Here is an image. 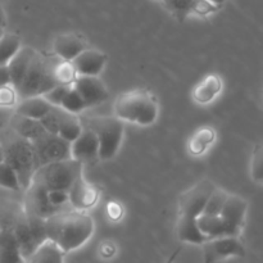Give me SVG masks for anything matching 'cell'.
Masks as SVG:
<instances>
[{
	"label": "cell",
	"instance_id": "obj_1",
	"mask_svg": "<svg viewBox=\"0 0 263 263\" xmlns=\"http://www.w3.org/2000/svg\"><path fill=\"white\" fill-rule=\"evenodd\" d=\"M94 234V221L86 211L64 210L46 218V238L64 253L76 251Z\"/></svg>",
	"mask_w": 263,
	"mask_h": 263
},
{
	"label": "cell",
	"instance_id": "obj_2",
	"mask_svg": "<svg viewBox=\"0 0 263 263\" xmlns=\"http://www.w3.org/2000/svg\"><path fill=\"white\" fill-rule=\"evenodd\" d=\"M0 145L4 154V162L17 172L21 187L25 192L36 171L32 141L22 138L9 125H5L0 127Z\"/></svg>",
	"mask_w": 263,
	"mask_h": 263
},
{
	"label": "cell",
	"instance_id": "obj_3",
	"mask_svg": "<svg viewBox=\"0 0 263 263\" xmlns=\"http://www.w3.org/2000/svg\"><path fill=\"white\" fill-rule=\"evenodd\" d=\"M61 58L55 54L48 55L36 50L22 82L15 89L18 99L43 95L57 86L58 81L55 79V67Z\"/></svg>",
	"mask_w": 263,
	"mask_h": 263
},
{
	"label": "cell",
	"instance_id": "obj_4",
	"mask_svg": "<svg viewBox=\"0 0 263 263\" xmlns=\"http://www.w3.org/2000/svg\"><path fill=\"white\" fill-rule=\"evenodd\" d=\"M115 113L126 122L149 126L158 118V103L146 90L134 89L116 98Z\"/></svg>",
	"mask_w": 263,
	"mask_h": 263
},
{
	"label": "cell",
	"instance_id": "obj_5",
	"mask_svg": "<svg viewBox=\"0 0 263 263\" xmlns=\"http://www.w3.org/2000/svg\"><path fill=\"white\" fill-rule=\"evenodd\" d=\"M84 164L73 158L64 161L51 162L39 167L33 174L31 181L41 185L46 190H67L71 189L80 176H82Z\"/></svg>",
	"mask_w": 263,
	"mask_h": 263
},
{
	"label": "cell",
	"instance_id": "obj_6",
	"mask_svg": "<svg viewBox=\"0 0 263 263\" xmlns=\"http://www.w3.org/2000/svg\"><path fill=\"white\" fill-rule=\"evenodd\" d=\"M82 125L91 128L99 140V158L109 161L117 154L125 133L123 121L116 116H98L82 121Z\"/></svg>",
	"mask_w": 263,
	"mask_h": 263
},
{
	"label": "cell",
	"instance_id": "obj_7",
	"mask_svg": "<svg viewBox=\"0 0 263 263\" xmlns=\"http://www.w3.org/2000/svg\"><path fill=\"white\" fill-rule=\"evenodd\" d=\"M32 145L35 151L36 170L51 162L72 158L71 143L61 138L58 134L45 133L40 138L35 139L32 141Z\"/></svg>",
	"mask_w": 263,
	"mask_h": 263
},
{
	"label": "cell",
	"instance_id": "obj_8",
	"mask_svg": "<svg viewBox=\"0 0 263 263\" xmlns=\"http://www.w3.org/2000/svg\"><path fill=\"white\" fill-rule=\"evenodd\" d=\"M216 185L210 180H202L190 189L185 190L179 197V216L197 218L203 213L208 198Z\"/></svg>",
	"mask_w": 263,
	"mask_h": 263
},
{
	"label": "cell",
	"instance_id": "obj_9",
	"mask_svg": "<svg viewBox=\"0 0 263 263\" xmlns=\"http://www.w3.org/2000/svg\"><path fill=\"white\" fill-rule=\"evenodd\" d=\"M203 263H216L230 257H244L246 248L239 236L208 239L202 244Z\"/></svg>",
	"mask_w": 263,
	"mask_h": 263
},
{
	"label": "cell",
	"instance_id": "obj_10",
	"mask_svg": "<svg viewBox=\"0 0 263 263\" xmlns=\"http://www.w3.org/2000/svg\"><path fill=\"white\" fill-rule=\"evenodd\" d=\"M57 212H59V211L51 205L50 200H49L48 190L41 185L31 181L27 189L25 190L23 213L26 216H36V217L46 220Z\"/></svg>",
	"mask_w": 263,
	"mask_h": 263
},
{
	"label": "cell",
	"instance_id": "obj_11",
	"mask_svg": "<svg viewBox=\"0 0 263 263\" xmlns=\"http://www.w3.org/2000/svg\"><path fill=\"white\" fill-rule=\"evenodd\" d=\"M99 140L91 128L84 126L79 138L71 143V157L82 164L99 161Z\"/></svg>",
	"mask_w": 263,
	"mask_h": 263
},
{
	"label": "cell",
	"instance_id": "obj_12",
	"mask_svg": "<svg viewBox=\"0 0 263 263\" xmlns=\"http://www.w3.org/2000/svg\"><path fill=\"white\" fill-rule=\"evenodd\" d=\"M73 86L81 95L87 108L102 104L109 97L107 86L98 76H77Z\"/></svg>",
	"mask_w": 263,
	"mask_h": 263
},
{
	"label": "cell",
	"instance_id": "obj_13",
	"mask_svg": "<svg viewBox=\"0 0 263 263\" xmlns=\"http://www.w3.org/2000/svg\"><path fill=\"white\" fill-rule=\"evenodd\" d=\"M247 212H248V202L240 195L229 193L220 216L230 228H233L240 235L246 225Z\"/></svg>",
	"mask_w": 263,
	"mask_h": 263
},
{
	"label": "cell",
	"instance_id": "obj_14",
	"mask_svg": "<svg viewBox=\"0 0 263 263\" xmlns=\"http://www.w3.org/2000/svg\"><path fill=\"white\" fill-rule=\"evenodd\" d=\"M69 204L79 211H87L94 207L99 200V192L95 186L80 176L68 190Z\"/></svg>",
	"mask_w": 263,
	"mask_h": 263
},
{
	"label": "cell",
	"instance_id": "obj_15",
	"mask_svg": "<svg viewBox=\"0 0 263 263\" xmlns=\"http://www.w3.org/2000/svg\"><path fill=\"white\" fill-rule=\"evenodd\" d=\"M77 76H98L102 73L107 63L104 53L95 49H85L71 61Z\"/></svg>",
	"mask_w": 263,
	"mask_h": 263
},
{
	"label": "cell",
	"instance_id": "obj_16",
	"mask_svg": "<svg viewBox=\"0 0 263 263\" xmlns=\"http://www.w3.org/2000/svg\"><path fill=\"white\" fill-rule=\"evenodd\" d=\"M35 53L36 50L33 48H31V46H21L18 53L7 64L10 76V85L14 89H17L21 85V82H22L23 77H25L28 67H30L31 61H32Z\"/></svg>",
	"mask_w": 263,
	"mask_h": 263
},
{
	"label": "cell",
	"instance_id": "obj_17",
	"mask_svg": "<svg viewBox=\"0 0 263 263\" xmlns=\"http://www.w3.org/2000/svg\"><path fill=\"white\" fill-rule=\"evenodd\" d=\"M86 49V44L80 36L74 33H62L57 36L53 43V50L58 58L71 62L82 50Z\"/></svg>",
	"mask_w": 263,
	"mask_h": 263
},
{
	"label": "cell",
	"instance_id": "obj_18",
	"mask_svg": "<svg viewBox=\"0 0 263 263\" xmlns=\"http://www.w3.org/2000/svg\"><path fill=\"white\" fill-rule=\"evenodd\" d=\"M197 222L200 231L208 239L223 238V236H240L233 228H230L225 222V220L220 215L208 216L202 213V215L197 217Z\"/></svg>",
	"mask_w": 263,
	"mask_h": 263
},
{
	"label": "cell",
	"instance_id": "obj_19",
	"mask_svg": "<svg viewBox=\"0 0 263 263\" xmlns=\"http://www.w3.org/2000/svg\"><path fill=\"white\" fill-rule=\"evenodd\" d=\"M223 89V82L217 74L205 76L193 90V99L199 104H208L213 102Z\"/></svg>",
	"mask_w": 263,
	"mask_h": 263
},
{
	"label": "cell",
	"instance_id": "obj_20",
	"mask_svg": "<svg viewBox=\"0 0 263 263\" xmlns=\"http://www.w3.org/2000/svg\"><path fill=\"white\" fill-rule=\"evenodd\" d=\"M13 234H14L15 239L18 241V246H20L21 253H22L23 258L27 259L31 254L35 252V249L37 248V243H36L35 238H33L32 233L30 230V226H28L27 220H26L25 213L22 212V215L18 216L14 220L12 228Z\"/></svg>",
	"mask_w": 263,
	"mask_h": 263
},
{
	"label": "cell",
	"instance_id": "obj_21",
	"mask_svg": "<svg viewBox=\"0 0 263 263\" xmlns=\"http://www.w3.org/2000/svg\"><path fill=\"white\" fill-rule=\"evenodd\" d=\"M8 125L22 138L27 139V140L33 141L35 139L40 138L41 135L46 133L44 126L41 125L40 120H35V118L26 117V116L18 115L14 113L12 117L9 118Z\"/></svg>",
	"mask_w": 263,
	"mask_h": 263
},
{
	"label": "cell",
	"instance_id": "obj_22",
	"mask_svg": "<svg viewBox=\"0 0 263 263\" xmlns=\"http://www.w3.org/2000/svg\"><path fill=\"white\" fill-rule=\"evenodd\" d=\"M20 246L12 229H2L0 233V263H25Z\"/></svg>",
	"mask_w": 263,
	"mask_h": 263
},
{
	"label": "cell",
	"instance_id": "obj_23",
	"mask_svg": "<svg viewBox=\"0 0 263 263\" xmlns=\"http://www.w3.org/2000/svg\"><path fill=\"white\" fill-rule=\"evenodd\" d=\"M64 252L54 241L46 239L25 263H64Z\"/></svg>",
	"mask_w": 263,
	"mask_h": 263
},
{
	"label": "cell",
	"instance_id": "obj_24",
	"mask_svg": "<svg viewBox=\"0 0 263 263\" xmlns=\"http://www.w3.org/2000/svg\"><path fill=\"white\" fill-rule=\"evenodd\" d=\"M177 236L181 241L189 244H199L202 246L204 241L208 240L207 236L200 231L198 226L197 218L182 217L179 216V222H177Z\"/></svg>",
	"mask_w": 263,
	"mask_h": 263
},
{
	"label": "cell",
	"instance_id": "obj_25",
	"mask_svg": "<svg viewBox=\"0 0 263 263\" xmlns=\"http://www.w3.org/2000/svg\"><path fill=\"white\" fill-rule=\"evenodd\" d=\"M50 108L51 104H49V102L44 99L43 95H37V97L20 99L17 107H15V113L26 116V117L35 118V120H40L48 113Z\"/></svg>",
	"mask_w": 263,
	"mask_h": 263
},
{
	"label": "cell",
	"instance_id": "obj_26",
	"mask_svg": "<svg viewBox=\"0 0 263 263\" xmlns=\"http://www.w3.org/2000/svg\"><path fill=\"white\" fill-rule=\"evenodd\" d=\"M215 141V128L205 126V127H200L199 130L193 134L192 138L189 139V143H187V149H189V153L192 156H202L211 148V145H213Z\"/></svg>",
	"mask_w": 263,
	"mask_h": 263
},
{
	"label": "cell",
	"instance_id": "obj_27",
	"mask_svg": "<svg viewBox=\"0 0 263 263\" xmlns=\"http://www.w3.org/2000/svg\"><path fill=\"white\" fill-rule=\"evenodd\" d=\"M82 128H84L82 121H80L79 117L73 115V113L67 112L64 115L63 120H62L61 126H59L58 135L63 138L66 141H68V143H72V141H74L79 138Z\"/></svg>",
	"mask_w": 263,
	"mask_h": 263
},
{
	"label": "cell",
	"instance_id": "obj_28",
	"mask_svg": "<svg viewBox=\"0 0 263 263\" xmlns=\"http://www.w3.org/2000/svg\"><path fill=\"white\" fill-rule=\"evenodd\" d=\"M21 49V39L14 33H7L0 39V66H7Z\"/></svg>",
	"mask_w": 263,
	"mask_h": 263
},
{
	"label": "cell",
	"instance_id": "obj_29",
	"mask_svg": "<svg viewBox=\"0 0 263 263\" xmlns=\"http://www.w3.org/2000/svg\"><path fill=\"white\" fill-rule=\"evenodd\" d=\"M66 113L67 110H64L62 107H54V105H51V108L48 110V113H46L44 117L40 118L41 125L44 126L46 133L58 134L59 126H61L62 120H63Z\"/></svg>",
	"mask_w": 263,
	"mask_h": 263
},
{
	"label": "cell",
	"instance_id": "obj_30",
	"mask_svg": "<svg viewBox=\"0 0 263 263\" xmlns=\"http://www.w3.org/2000/svg\"><path fill=\"white\" fill-rule=\"evenodd\" d=\"M229 193L226 190L221 189V187H215V190L212 192V194L208 198L207 203H205V207L203 210V215L208 216H218L221 213L223 204H225V200L228 198Z\"/></svg>",
	"mask_w": 263,
	"mask_h": 263
},
{
	"label": "cell",
	"instance_id": "obj_31",
	"mask_svg": "<svg viewBox=\"0 0 263 263\" xmlns=\"http://www.w3.org/2000/svg\"><path fill=\"white\" fill-rule=\"evenodd\" d=\"M249 174L252 180L259 186H263V144L253 149L249 164Z\"/></svg>",
	"mask_w": 263,
	"mask_h": 263
},
{
	"label": "cell",
	"instance_id": "obj_32",
	"mask_svg": "<svg viewBox=\"0 0 263 263\" xmlns=\"http://www.w3.org/2000/svg\"><path fill=\"white\" fill-rule=\"evenodd\" d=\"M0 186L8 190H13V192L22 190L17 172L7 162L0 163Z\"/></svg>",
	"mask_w": 263,
	"mask_h": 263
},
{
	"label": "cell",
	"instance_id": "obj_33",
	"mask_svg": "<svg viewBox=\"0 0 263 263\" xmlns=\"http://www.w3.org/2000/svg\"><path fill=\"white\" fill-rule=\"evenodd\" d=\"M61 107L63 108L64 110H67V112L73 113V115H77V113L82 112L85 108H87L86 104H85L84 99H82L81 95L79 94V91L74 89L73 85H72V87L68 90L66 97H64L63 100H62Z\"/></svg>",
	"mask_w": 263,
	"mask_h": 263
},
{
	"label": "cell",
	"instance_id": "obj_34",
	"mask_svg": "<svg viewBox=\"0 0 263 263\" xmlns=\"http://www.w3.org/2000/svg\"><path fill=\"white\" fill-rule=\"evenodd\" d=\"M76 77L77 73L73 64L71 62L61 59L55 67V79L58 84H73Z\"/></svg>",
	"mask_w": 263,
	"mask_h": 263
},
{
	"label": "cell",
	"instance_id": "obj_35",
	"mask_svg": "<svg viewBox=\"0 0 263 263\" xmlns=\"http://www.w3.org/2000/svg\"><path fill=\"white\" fill-rule=\"evenodd\" d=\"M167 9L179 18H185L193 13L195 0H163Z\"/></svg>",
	"mask_w": 263,
	"mask_h": 263
},
{
	"label": "cell",
	"instance_id": "obj_36",
	"mask_svg": "<svg viewBox=\"0 0 263 263\" xmlns=\"http://www.w3.org/2000/svg\"><path fill=\"white\" fill-rule=\"evenodd\" d=\"M73 84H58L57 86H54L53 89H50L49 91H46L45 94H43L44 99L46 102H49V104L54 105V107H61L62 100L66 97V94L68 92V90L71 89Z\"/></svg>",
	"mask_w": 263,
	"mask_h": 263
},
{
	"label": "cell",
	"instance_id": "obj_37",
	"mask_svg": "<svg viewBox=\"0 0 263 263\" xmlns=\"http://www.w3.org/2000/svg\"><path fill=\"white\" fill-rule=\"evenodd\" d=\"M49 200L55 210L62 211L69 204V194L67 190H48Z\"/></svg>",
	"mask_w": 263,
	"mask_h": 263
},
{
	"label": "cell",
	"instance_id": "obj_38",
	"mask_svg": "<svg viewBox=\"0 0 263 263\" xmlns=\"http://www.w3.org/2000/svg\"><path fill=\"white\" fill-rule=\"evenodd\" d=\"M220 8V5H216L208 0H195L194 7H193V13L199 15H207L211 13L216 12Z\"/></svg>",
	"mask_w": 263,
	"mask_h": 263
},
{
	"label": "cell",
	"instance_id": "obj_39",
	"mask_svg": "<svg viewBox=\"0 0 263 263\" xmlns=\"http://www.w3.org/2000/svg\"><path fill=\"white\" fill-rule=\"evenodd\" d=\"M17 91L12 85L0 87V105H12L17 99Z\"/></svg>",
	"mask_w": 263,
	"mask_h": 263
},
{
	"label": "cell",
	"instance_id": "obj_40",
	"mask_svg": "<svg viewBox=\"0 0 263 263\" xmlns=\"http://www.w3.org/2000/svg\"><path fill=\"white\" fill-rule=\"evenodd\" d=\"M10 85V76L7 66H0V87Z\"/></svg>",
	"mask_w": 263,
	"mask_h": 263
},
{
	"label": "cell",
	"instance_id": "obj_41",
	"mask_svg": "<svg viewBox=\"0 0 263 263\" xmlns=\"http://www.w3.org/2000/svg\"><path fill=\"white\" fill-rule=\"evenodd\" d=\"M108 212H109L110 217L115 218V220H117V218H120L121 216H122V210H121L120 205L116 204V203H110V204L108 205Z\"/></svg>",
	"mask_w": 263,
	"mask_h": 263
},
{
	"label": "cell",
	"instance_id": "obj_42",
	"mask_svg": "<svg viewBox=\"0 0 263 263\" xmlns=\"http://www.w3.org/2000/svg\"><path fill=\"white\" fill-rule=\"evenodd\" d=\"M5 23H7V15H5L4 8L0 4V27H4Z\"/></svg>",
	"mask_w": 263,
	"mask_h": 263
},
{
	"label": "cell",
	"instance_id": "obj_43",
	"mask_svg": "<svg viewBox=\"0 0 263 263\" xmlns=\"http://www.w3.org/2000/svg\"><path fill=\"white\" fill-rule=\"evenodd\" d=\"M208 2H211V3H213V4H216V5H222L223 3L226 2V0H208Z\"/></svg>",
	"mask_w": 263,
	"mask_h": 263
},
{
	"label": "cell",
	"instance_id": "obj_44",
	"mask_svg": "<svg viewBox=\"0 0 263 263\" xmlns=\"http://www.w3.org/2000/svg\"><path fill=\"white\" fill-rule=\"evenodd\" d=\"M2 162H4V154H3L2 145H0V163H2Z\"/></svg>",
	"mask_w": 263,
	"mask_h": 263
},
{
	"label": "cell",
	"instance_id": "obj_45",
	"mask_svg": "<svg viewBox=\"0 0 263 263\" xmlns=\"http://www.w3.org/2000/svg\"><path fill=\"white\" fill-rule=\"evenodd\" d=\"M3 35H4V27H0V39H2Z\"/></svg>",
	"mask_w": 263,
	"mask_h": 263
},
{
	"label": "cell",
	"instance_id": "obj_46",
	"mask_svg": "<svg viewBox=\"0 0 263 263\" xmlns=\"http://www.w3.org/2000/svg\"><path fill=\"white\" fill-rule=\"evenodd\" d=\"M262 102H263V90H262Z\"/></svg>",
	"mask_w": 263,
	"mask_h": 263
},
{
	"label": "cell",
	"instance_id": "obj_47",
	"mask_svg": "<svg viewBox=\"0 0 263 263\" xmlns=\"http://www.w3.org/2000/svg\"><path fill=\"white\" fill-rule=\"evenodd\" d=\"M168 263H171V261H170V262H168Z\"/></svg>",
	"mask_w": 263,
	"mask_h": 263
}]
</instances>
